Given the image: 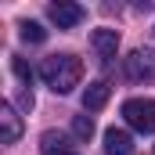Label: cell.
<instances>
[{
    "label": "cell",
    "instance_id": "obj_2",
    "mask_svg": "<svg viewBox=\"0 0 155 155\" xmlns=\"http://www.w3.org/2000/svg\"><path fill=\"white\" fill-rule=\"evenodd\" d=\"M123 119L137 134H155V101L152 97H130V101H123Z\"/></svg>",
    "mask_w": 155,
    "mask_h": 155
},
{
    "label": "cell",
    "instance_id": "obj_6",
    "mask_svg": "<svg viewBox=\"0 0 155 155\" xmlns=\"http://www.w3.org/2000/svg\"><path fill=\"white\" fill-rule=\"evenodd\" d=\"M108 94H112V87H108L105 79H94V83H87V90H83V108H87V112H97V108H105V105H108Z\"/></svg>",
    "mask_w": 155,
    "mask_h": 155
},
{
    "label": "cell",
    "instance_id": "obj_5",
    "mask_svg": "<svg viewBox=\"0 0 155 155\" xmlns=\"http://www.w3.org/2000/svg\"><path fill=\"white\" fill-rule=\"evenodd\" d=\"M40 155H79V152L69 144L65 134H58V130H43V134H40Z\"/></svg>",
    "mask_w": 155,
    "mask_h": 155
},
{
    "label": "cell",
    "instance_id": "obj_3",
    "mask_svg": "<svg viewBox=\"0 0 155 155\" xmlns=\"http://www.w3.org/2000/svg\"><path fill=\"white\" fill-rule=\"evenodd\" d=\"M123 69L134 83H155V51L152 47L130 51V58H123Z\"/></svg>",
    "mask_w": 155,
    "mask_h": 155
},
{
    "label": "cell",
    "instance_id": "obj_8",
    "mask_svg": "<svg viewBox=\"0 0 155 155\" xmlns=\"http://www.w3.org/2000/svg\"><path fill=\"white\" fill-rule=\"evenodd\" d=\"M90 43H94V51H97L105 61H112L116 51H119V33H116V29H94Z\"/></svg>",
    "mask_w": 155,
    "mask_h": 155
},
{
    "label": "cell",
    "instance_id": "obj_12",
    "mask_svg": "<svg viewBox=\"0 0 155 155\" xmlns=\"http://www.w3.org/2000/svg\"><path fill=\"white\" fill-rule=\"evenodd\" d=\"M11 69H15V76L22 79V83H33V69H29L22 58H11Z\"/></svg>",
    "mask_w": 155,
    "mask_h": 155
},
{
    "label": "cell",
    "instance_id": "obj_7",
    "mask_svg": "<svg viewBox=\"0 0 155 155\" xmlns=\"http://www.w3.org/2000/svg\"><path fill=\"white\" fill-rule=\"evenodd\" d=\"M18 137H22V119H18V112L11 105H4L0 108V141L4 144H15Z\"/></svg>",
    "mask_w": 155,
    "mask_h": 155
},
{
    "label": "cell",
    "instance_id": "obj_9",
    "mask_svg": "<svg viewBox=\"0 0 155 155\" xmlns=\"http://www.w3.org/2000/svg\"><path fill=\"white\" fill-rule=\"evenodd\" d=\"M134 152V137L126 134V130H108L105 134V155H130Z\"/></svg>",
    "mask_w": 155,
    "mask_h": 155
},
{
    "label": "cell",
    "instance_id": "obj_4",
    "mask_svg": "<svg viewBox=\"0 0 155 155\" xmlns=\"http://www.w3.org/2000/svg\"><path fill=\"white\" fill-rule=\"evenodd\" d=\"M47 15H51V22L58 25V29H76L79 22H83V7L79 4H69V0H58V4H51L47 7Z\"/></svg>",
    "mask_w": 155,
    "mask_h": 155
},
{
    "label": "cell",
    "instance_id": "obj_11",
    "mask_svg": "<svg viewBox=\"0 0 155 155\" xmlns=\"http://www.w3.org/2000/svg\"><path fill=\"white\" fill-rule=\"evenodd\" d=\"M72 134H76L79 141H90L94 137V119L90 116H76L72 119Z\"/></svg>",
    "mask_w": 155,
    "mask_h": 155
},
{
    "label": "cell",
    "instance_id": "obj_1",
    "mask_svg": "<svg viewBox=\"0 0 155 155\" xmlns=\"http://www.w3.org/2000/svg\"><path fill=\"white\" fill-rule=\"evenodd\" d=\"M40 79L54 90V94H69L83 79V61L76 54H51L40 61Z\"/></svg>",
    "mask_w": 155,
    "mask_h": 155
},
{
    "label": "cell",
    "instance_id": "obj_10",
    "mask_svg": "<svg viewBox=\"0 0 155 155\" xmlns=\"http://www.w3.org/2000/svg\"><path fill=\"white\" fill-rule=\"evenodd\" d=\"M18 36L25 40V43H43V40H47V29H43L40 22H22V25H18Z\"/></svg>",
    "mask_w": 155,
    "mask_h": 155
}]
</instances>
